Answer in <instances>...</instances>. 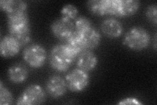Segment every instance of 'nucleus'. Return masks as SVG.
Listing matches in <instances>:
<instances>
[{
    "label": "nucleus",
    "instance_id": "obj_1",
    "mask_svg": "<svg viewBox=\"0 0 157 105\" xmlns=\"http://www.w3.org/2000/svg\"><path fill=\"white\" fill-rule=\"evenodd\" d=\"M9 34L15 38L22 47L31 41L30 24L27 11H18L7 14Z\"/></svg>",
    "mask_w": 157,
    "mask_h": 105
},
{
    "label": "nucleus",
    "instance_id": "obj_2",
    "mask_svg": "<svg viewBox=\"0 0 157 105\" xmlns=\"http://www.w3.org/2000/svg\"><path fill=\"white\" fill-rule=\"evenodd\" d=\"M77 58V55L65 43L57 44L49 53V64L58 72H66Z\"/></svg>",
    "mask_w": 157,
    "mask_h": 105
},
{
    "label": "nucleus",
    "instance_id": "obj_3",
    "mask_svg": "<svg viewBox=\"0 0 157 105\" xmlns=\"http://www.w3.org/2000/svg\"><path fill=\"white\" fill-rule=\"evenodd\" d=\"M151 41L149 31L141 26H134L125 34L122 43L133 51H142L149 46Z\"/></svg>",
    "mask_w": 157,
    "mask_h": 105
},
{
    "label": "nucleus",
    "instance_id": "obj_4",
    "mask_svg": "<svg viewBox=\"0 0 157 105\" xmlns=\"http://www.w3.org/2000/svg\"><path fill=\"white\" fill-rule=\"evenodd\" d=\"M88 10L96 16L119 17L120 0H91L86 3Z\"/></svg>",
    "mask_w": 157,
    "mask_h": 105
},
{
    "label": "nucleus",
    "instance_id": "obj_5",
    "mask_svg": "<svg viewBox=\"0 0 157 105\" xmlns=\"http://www.w3.org/2000/svg\"><path fill=\"white\" fill-rule=\"evenodd\" d=\"M22 58L28 65L33 68H39L46 63L47 53L45 48L39 43H32L24 48Z\"/></svg>",
    "mask_w": 157,
    "mask_h": 105
},
{
    "label": "nucleus",
    "instance_id": "obj_6",
    "mask_svg": "<svg viewBox=\"0 0 157 105\" xmlns=\"http://www.w3.org/2000/svg\"><path fill=\"white\" fill-rule=\"evenodd\" d=\"M47 94L38 84H31L24 89L20 95L16 104L18 105H35L43 104L46 101Z\"/></svg>",
    "mask_w": 157,
    "mask_h": 105
},
{
    "label": "nucleus",
    "instance_id": "obj_7",
    "mask_svg": "<svg viewBox=\"0 0 157 105\" xmlns=\"http://www.w3.org/2000/svg\"><path fill=\"white\" fill-rule=\"evenodd\" d=\"M66 81L70 91L81 93L88 87L90 83V76L88 72L79 68H75L66 76Z\"/></svg>",
    "mask_w": 157,
    "mask_h": 105
},
{
    "label": "nucleus",
    "instance_id": "obj_8",
    "mask_svg": "<svg viewBox=\"0 0 157 105\" xmlns=\"http://www.w3.org/2000/svg\"><path fill=\"white\" fill-rule=\"evenodd\" d=\"M51 31L59 40L66 42L75 31L74 22L66 18H58L51 25Z\"/></svg>",
    "mask_w": 157,
    "mask_h": 105
},
{
    "label": "nucleus",
    "instance_id": "obj_9",
    "mask_svg": "<svg viewBox=\"0 0 157 105\" xmlns=\"http://www.w3.org/2000/svg\"><path fill=\"white\" fill-rule=\"evenodd\" d=\"M47 93L54 99H59L65 95L68 87L65 79L59 75H52L47 79L45 84Z\"/></svg>",
    "mask_w": 157,
    "mask_h": 105
},
{
    "label": "nucleus",
    "instance_id": "obj_10",
    "mask_svg": "<svg viewBox=\"0 0 157 105\" xmlns=\"http://www.w3.org/2000/svg\"><path fill=\"white\" fill-rule=\"evenodd\" d=\"M22 46L17 39L8 34L2 38L0 42V53L4 58H11L17 55Z\"/></svg>",
    "mask_w": 157,
    "mask_h": 105
},
{
    "label": "nucleus",
    "instance_id": "obj_11",
    "mask_svg": "<svg viewBox=\"0 0 157 105\" xmlns=\"http://www.w3.org/2000/svg\"><path fill=\"white\" fill-rule=\"evenodd\" d=\"M100 28L103 34L106 37L111 39L119 38L124 31L122 24L117 19L113 17L104 20L101 24Z\"/></svg>",
    "mask_w": 157,
    "mask_h": 105
},
{
    "label": "nucleus",
    "instance_id": "obj_12",
    "mask_svg": "<svg viewBox=\"0 0 157 105\" xmlns=\"http://www.w3.org/2000/svg\"><path fill=\"white\" fill-rule=\"evenodd\" d=\"M98 64V58L91 50H86L78 55L76 59L78 68L86 72L94 71Z\"/></svg>",
    "mask_w": 157,
    "mask_h": 105
},
{
    "label": "nucleus",
    "instance_id": "obj_13",
    "mask_svg": "<svg viewBox=\"0 0 157 105\" xmlns=\"http://www.w3.org/2000/svg\"><path fill=\"white\" fill-rule=\"evenodd\" d=\"M28 76V70L22 63H14L9 68L7 71L9 80L13 83H22L27 80Z\"/></svg>",
    "mask_w": 157,
    "mask_h": 105
},
{
    "label": "nucleus",
    "instance_id": "obj_14",
    "mask_svg": "<svg viewBox=\"0 0 157 105\" xmlns=\"http://www.w3.org/2000/svg\"><path fill=\"white\" fill-rule=\"evenodd\" d=\"M78 34L81 35L86 50H91L92 51V50L97 48L100 45L101 41V34L94 26L88 29L84 32Z\"/></svg>",
    "mask_w": 157,
    "mask_h": 105
},
{
    "label": "nucleus",
    "instance_id": "obj_15",
    "mask_svg": "<svg viewBox=\"0 0 157 105\" xmlns=\"http://www.w3.org/2000/svg\"><path fill=\"white\" fill-rule=\"evenodd\" d=\"M0 8L8 14L18 11H27L28 4L22 0H2Z\"/></svg>",
    "mask_w": 157,
    "mask_h": 105
},
{
    "label": "nucleus",
    "instance_id": "obj_16",
    "mask_svg": "<svg viewBox=\"0 0 157 105\" xmlns=\"http://www.w3.org/2000/svg\"><path fill=\"white\" fill-rule=\"evenodd\" d=\"M140 2L137 0H120L119 17L134 15L140 9Z\"/></svg>",
    "mask_w": 157,
    "mask_h": 105
},
{
    "label": "nucleus",
    "instance_id": "obj_17",
    "mask_svg": "<svg viewBox=\"0 0 157 105\" xmlns=\"http://www.w3.org/2000/svg\"><path fill=\"white\" fill-rule=\"evenodd\" d=\"M75 31L78 33H82L88 29L92 27V23L90 20L84 16L78 17L74 22Z\"/></svg>",
    "mask_w": 157,
    "mask_h": 105
},
{
    "label": "nucleus",
    "instance_id": "obj_18",
    "mask_svg": "<svg viewBox=\"0 0 157 105\" xmlns=\"http://www.w3.org/2000/svg\"><path fill=\"white\" fill-rule=\"evenodd\" d=\"M62 17L66 18L70 21H73L78 17V11L77 8L71 3L66 4L61 10Z\"/></svg>",
    "mask_w": 157,
    "mask_h": 105
},
{
    "label": "nucleus",
    "instance_id": "obj_19",
    "mask_svg": "<svg viewBox=\"0 0 157 105\" xmlns=\"http://www.w3.org/2000/svg\"><path fill=\"white\" fill-rule=\"evenodd\" d=\"M14 98L12 93L3 86V82H0V104L9 105L12 104Z\"/></svg>",
    "mask_w": 157,
    "mask_h": 105
},
{
    "label": "nucleus",
    "instance_id": "obj_20",
    "mask_svg": "<svg viewBox=\"0 0 157 105\" xmlns=\"http://www.w3.org/2000/svg\"><path fill=\"white\" fill-rule=\"evenodd\" d=\"M146 17L155 26L157 24V7L155 3L151 4L147 7L145 11Z\"/></svg>",
    "mask_w": 157,
    "mask_h": 105
},
{
    "label": "nucleus",
    "instance_id": "obj_21",
    "mask_svg": "<svg viewBox=\"0 0 157 105\" xmlns=\"http://www.w3.org/2000/svg\"><path fill=\"white\" fill-rule=\"evenodd\" d=\"M119 104H122V105H125V104H142V103L140 102L138 99L134 98V97H127L126 99H124L121 100V101H120Z\"/></svg>",
    "mask_w": 157,
    "mask_h": 105
},
{
    "label": "nucleus",
    "instance_id": "obj_22",
    "mask_svg": "<svg viewBox=\"0 0 157 105\" xmlns=\"http://www.w3.org/2000/svg\"><path fill=\"white\" fill-rule=\"evenodd\" d=\"M154 48L155 50H156V34L155 36V39H154Z\"/></svg>",
    "mask_w": 157,
    "mask_h": 105
}]
</instances>
